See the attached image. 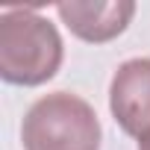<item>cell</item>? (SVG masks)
Instances as JSON below:
<instances>
[{
	"mask_svg": "<svg viewBox=\"0 0 150 150\" xmlns=\"http://www.w3.org/2000/svg\"><path fill=\"white\" fill-rule=\"evenodd\" d=\"M109 106L124 132L138 138L150 132V59H129L118 68Z\"/></svg>",
	"mask_w": 150,
	"mask_h": 150,
	"instance_id": "3957f363",
	"label": "cell"
},
{
	"mask_svg": "<svg viewBox=\"0 0 150 150\" xmlns=\"http://www.w3.org/2000/svg\"><path fill=\"white\" fill-rule=\"evenodd\" d=\"M62 62L56 27L33 9H6L0 18V74L15 86L50 80Z\"/></svg>",
	"mask_w": 150,
	"mask_h": 150,
	"instance_id": "6da1fadb",
	"label": "cell"
},
{
	"mask_svg": "<svg viewBox=\"0 0 150 150\" xmlns=\"http://www.w3.org/2000/svg\"><path fill=\"white\" fill-rule=\"evenodd\" d=\"M56 12L68 24L74 35L83 41H109L129 24L135 3L118 0V3H59Z\"/></svg>",
	"mask_w": 150,
	"mask_h": 150,
	"instance_id": "277c9868",
	"label": "cell"
},
{
	"mask_svg": "<svg viewBox=\"0 0 150 150\" xmlns=\"http://www.w3.org/2000/svg\"><path fill=\"white\" fill-rule=\"evenodd\" d=\"M138 150H150V132L138 138Z\"/></svg>",
	"mask_w": 150,
	"mask_h": 150,
	"instance_id": "5b68a950",
	"label": "cell"
},
{
	"mask_svg": "<svg viewBox=\"0 0 150 150\" xmlns=\"http://www.w3.org/2000/svg\"><path fill=\"white\" fill-rule=\"evenodd\" d=\"M21 141L24 150H97L100 121L83 97L53 91L27 112Z\"/></svg>",
	"mask_w": 150,
	"mask_h": 150,
	"instance_id": "7a4b0ae2",
	"label": "cell"
}]
</instances>
